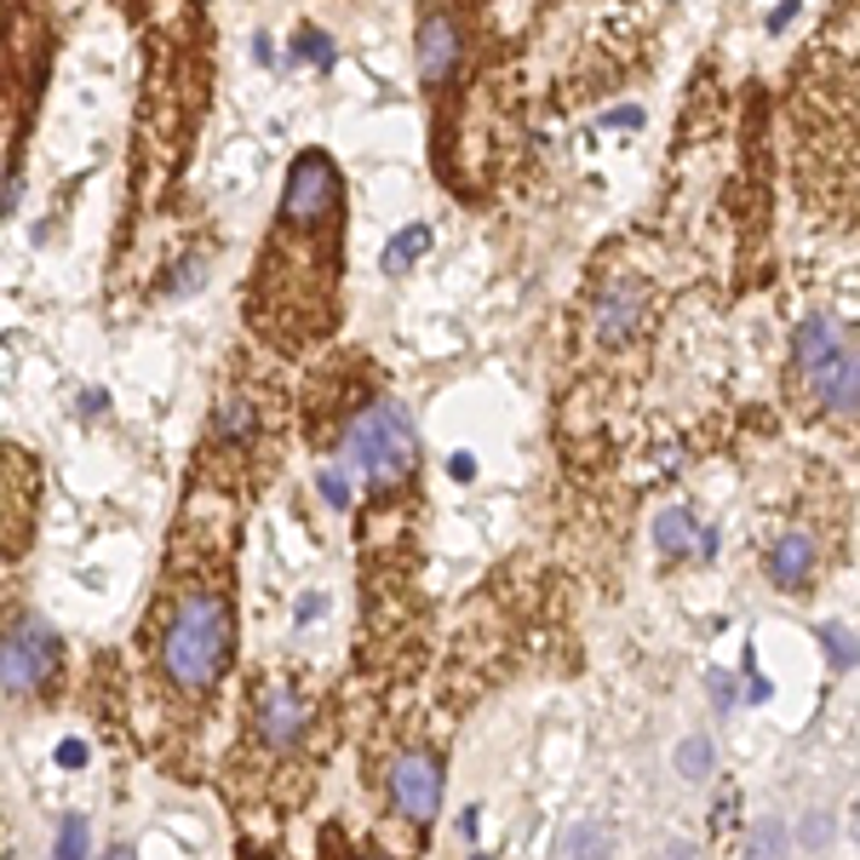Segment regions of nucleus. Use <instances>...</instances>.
<instances>
[{"instance_id": "f257e3e1", "label": "nucleus", "mask_w": 860, "mask_h": 860, "mask_svg": "<svg viewBox=\"0 0 860 860\" xmlns=\"http://www.w3.org/2000/svg\"><path fill=\"white\" fill-rule=\"evenodd\" d=\"M339 161L327 149H305L287 172L275 230L252 275V327L282 350L310 344L339 321Z\"/></svg>"}, {"instance_id": "f03ea898", "label": "nucleus", "mask_w": 860, "mask_h": 860, "mask_svg": "<svg viewBox=\"0 0 860 860\" xmlns=\"http://www.w3.org/2000/svg\"><path fill=\"white\" fill-rule=\"evenodd\" d=\"M144 643L156 654V682L179 705H207L230 671L236 648V609L224 591V568H195L161 591L156 620L144 625Z\"/></svg>"}, {"instance_id": "7ed1b4c3", "label": "nucleus", "mask_w": 860, "mask_h": 860, "mask_svg": "<svg viewBox=\"0 0 860 860\" xmlns=\"http://www.w3.org/2000/svg\"><path fill=\"white\" fill-rule=\"evenodd\" d=\"M344 453L367 471L373 488H401L419 465V437H414V419L401 414V401L391 396H373L367 408L344 425Z\"/></svg>"}, {"instance_id": "20e7f679", "label": "nucleus", "mask_w": 860, "mask_h": 860, "mask_svg": "<svg viewBox=\"0 0 860 860\" xmlns=\"http://www.w3.org/2000/svg\"><path fill=\"white\" fill-rule=\"evenodd\" d=\"M64 671V643L46 620H12L0 631V689L7 694H46Z\"/></svg>"}, {"instance_id": "39448f33", "label": "nucleus", "mask_w": 860, "mask_h": 860, "mask_svg": "<svg viewBox=\"0 0 860 860\" xmlns=\"http://www.w3.org/2000/svg\"><path fill=\"white\" fill-rule=\"evenodd\" d=\"M391 808L408 826H430L442 808V757L437 751H401L391 763Z\"/></svg>"}, {"instance_id": "423d86ee", "label": "nucleus", "mask_w": 860, "mask_h": 860, "mask_svg": "<svg viewBox=\"0 0 860 860\" xmlns=\"http://www.w3.org/2000/svg\"><path fill=\"white\" fill-rule=\"evenodd\" d=\"M305 700H298L293 682H264L259 700H252V740H259L270 757H293L305 746Z\"/></svg>"}, {"instance_id": "0eeeda50", "label": "nucleus", "mask_w": 860, "mask_h": 860, "mask_svg": "<svg viewBox=\"0 0 860 860\" xmlns=\"http://www.w3.org/2000/svg\"><path fill=\"white\" fill-rule=\"evenodd\" d=\"M460 53H465L460 12L425 7V12H419V81H425V87H448V75L460 69Z\"/></svg>"}, {"instance_id": "6e6552de", "label": "nucleus", "mask_w": 860, "mask_h": 860, "mask_svg": "<svg viewBox=\"0 0 860 860\" xmlns=\"http://www.w3.org/2000/svg\"><path fill=\"white\" fill-rule=\"evenodd\" d=\"M247 448H259V401L252 396H224L213 430H207V453L213 460H241Z\"/></svg>"}, {"instance_id": "1a4fd4ad", "label": "nucleus", "mask_w": 860, "mask_h": 860, "mask_svg": "<svg viewBox=\"0 0 860 860\" xmlns=\"http://www.w3.org/2000/svg\"><path fill=\"white\" fill-rule=\"evenodd\" d=\"M808 378V391H815V401L826 414H855V344H844V350H831V357L815 367V373H803Z\"/></svg>"}, {"instance_id": "9d476101", "label": "nucleus", "mask_w": 860, "mask_h": 860, "mask_svg": "<svg viewBox=\"0 0 860 860\" xmlns=\"http://www.w3.org/2000/svg\"><path fill=\"white\" fill-rule=\"evenodd\" d=\"M643 316H648L643 287L620 282V287L602 293V305H597V339H602V344H625V339L643 327Z\"/></svg>"}, {"instance_id": "9b49d317", "label": "nucleus", "mask_w": 860, "mask_h": 860, "mask_svg": "<svg viewBox=\"0 0 860 860\" xmlns=\"http://www.w3.org/2000/svg\"><path fill=\"white\" fill-rule=\"evenodd\" d=\"M844 344H849V333H844L831 316H808L797 333H792V367H797V373H815V367L831 357V350H844Z\"/></svg>"}, {"instance_id": "f8f14e48", "label": "nucleus", "mask_w": 860, "mask_h": 860, "mask_svg": "<svg viewBox=\"0 0 860 860\" xmlns=\"http://www.w3.org/2000/svg\"><path fill=\"white\" fill-rule=\"evenodd\" d=\"M808 574H815V540H808V534L774 540V551H769V579H774V586L780 591H803Z\"/></svg>"}, {"instance_id": "ddd939ff", "label": "nucleus", "mask_w": 860, "mask_h": 860, "mask_svg": "<svg viewBox=\"0 0 860 860\" xmlns=\"http://www.w3.org/2000/svg\"><path fill=\"white\" fill-rule=\"evenodd\" d=\"M654 545H660L666 556H682L694 545V517L689 511H660L654 517Z\"/></svg>"}, {"instance_id": "4468645a", "label": "nucleus", "mask_w": 860, "mask_h": 860, "mask_svg": "<svg viewBox=\"0 0 860 860\" xmlns=\"http://www.w3.org/2000/svg\"><path fill=\"white\" fill-rule=\"evenodd\" d=\"M419 252H430V230L425 224H414V230H401L396 241H391V252H385V270H408Z\"/></svg>"}, {"instance_id": "2eb2a0df", "label": "nucleus", "mask_w": 860, "mask_h": 860, "mask_svg": "<svg viewBox=\"0 0 860 860\" xmlns=\"http://www.w3.org/2000/svg\"><path fill=\"white\" fill-rule=\"evenodd\" d=\"M563 855H602V849H614V838L609 831H597V826H574V831H563V844H556Z\"/></svg>"}, {"instance_id": "dca6fc26", "label": "nucleus", "mask_w": 860, "mask_h": 860, "mask_svg": "<svg viewBox=\"0 0 860 860\" xmlns=\"http://www.w3.org/2000/svg\"><path fill=\"white\" fill-rule=\"evenodd\" d=\"M293 58H310L316 69H333L339 53H333V41H327L321 30H305V35H298V46H293Z\"/></svg>"}, {"instance_id": "f3484780", "label": "nucleus", "mask_w": 860, "mask_h": 860, "mask_svg": "<svg viewBox=\"0 0 860 860\" xmlns=\"http://www.w3.org/2000/svg\"><path fill=\"white\" fill-rule=\"evenodd\" d=\"M677 763H682V774H689V780L712 774V740H689V746L677 751Z\"/></svg>"}, {"instance_id": "a211bd4d", "label": "nucleus", "mask_w": 860, "mask_h": 860, "mask_svg": "<svg viewBox=\"0 0 860 860\" xmlns=\"http://www.w3.org/2000/svg\"><path fill=\"white\" fill-rule=\"evenodd\" d=\"M321 499L333 505V511H344L350 505V483H344V471L333 465V471H321Z\"/></svg>"}, {"instance_id": "6ab92c4d", "label": "nucleus", "mask_w": 860, "mask_h": 860, "mask_svg": "<svg viewBox=\"0 0 860 860\" xmlns=\"http://www.w3.org/2000/svg\"><path fill=\"white\" fill-rule=\"evenodd\" d=\"M821 637H826V648H831V660H838L844 671L855 666V648H849V631L844 625H821Z\"/></svg>"}, {"instance_id": "aec40b11", "label": "nucleus", "mask_w": 860, "mask_h": 860, "mask_svg": "<svg viewBox=\"0 0 860 860\" xmlns=\"http://www.w3.org/2000/svg\"><path fill=\"white\" fill-rule=\"evenodd\" d=\"M58 855H87V821H81V815H69V821H64Z\"/></svg>"}]
</instances>
